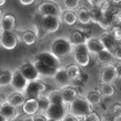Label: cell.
<instances>
[{"label":"cell","instance_id":"6da1fadb","mask_svg":"<svg viewBox=\"0 0 121 121\" xmlns=\"http://www.w3.org/2000/svg\"><path fill=\"white\" fill-rule=\"evenodd\" d=\"M74 46L69 38L66 37H57L55 38L50 45V52L58 60L66 57L73 52Z\"/></svg>","mask_w":121,"mask_h":121},{"label":"cell","instance_id":"7a4b0ae2","mask_svg":"<svg viewBox=\"0 0 121 121\" xmlns=\"http://www.w3.org/2000/svg\"><path fill=\"white\" fill-rule=\"evenodd\" d=\"M68 106V112L78 119H82L87 114L93 111L92 106L82 96H78Z\"/></svg>","mask_w":121,"mask_h":121},{"label":"cell","instance_id":"3957f363","mask_svg":"<svg viewBox=\"0 0 121 121\" xmlns=\"http://www.w3.org/2000/svg\"><path fill=\"white\" fill-rule=\"evenodd\" d=\"M67 106L65 104L55 105L50 104L49 107L43 114L46 120L54 121H62L65 116L68 113Z\"/></svg>","mask_w":121,"mask_h":121},{"label":"cell","instance_id":"277c9868","mask_svg":"<svg viewBox=\"0 0 121 121\" xmlns=\"http://www.w3.org/2000/svg\"><path fill=\"white\" fill-rule=\"evenodd\" d=\"M60 23L61 18L58 17L53 16H41L38 25L46 34H48L53 33L57 31L60 27Z\"/></svg>","mask_w":121,"mask_h":121},{"label":"cell","instance_id":"5b68a950","mask_svg":"<svg viewBox=\"0 0 121 121\" xmlns=\"http://www.w3.org/2000/svg\"><path fill=\"white\" fill-rule=\"evenodd\" d=\"M46 90V86L40 80L29 82L23 95L25 100L29 99H37Z\"/></svg>","mask_w":121,"mask_h":121},{"label":"cell","instance_id":"8992f818","mask_svg":"<svg viewBox=\"0 0 121 121\" xmlns=\"http://www.w3.org/2000/svg\"><path fill=\"white\" fill-rule=\"evenodd\" d=\"M74 60L79 67H86L90 62L89 51L84 44H81L74 47L73 49Z\"/></svg>","mask_w":121,"mask_h":121},{"label":"cell","instance_id":"52a82bcc","mask_svg":"<svg viewBox=\"0 0 121 121\" xmlns=\"http://www.w3.org/2000/svg\"><path fill=\"white\" fill-rule=\"evenodd\" d=\"M38 13L42 16H53L61 18L62 10L55 1H44L39 4L38 7Z\"/></svg>","mask_w":121,"mask_h":121},{"label":"cell","instance_id":"ba28073f","mask_svg":"<svg viewBox=\"0 0 121 121\" xmlns=\"http://www.w3.org/2000/svg\"><path fill=\"white\" fill-rule=\"evenodd\" d=\"M35 60H38L48 67L55 69H60L62 67L60 60L55 57L50 51H43L38 52L35 57Z\"/></svg>","mask_w":121,"mask_h":121},{"label":"cell","instance_id":"9c48e42d","mask_svg":"<svg viewBox=\"0 0 121 121\" xmlns=\"http://www.w3.org/2000/svg\"><path fill=\"white\" fill-rule=\"evenodd\" d=\"M18 69L23 77L28 82L40 80V76L38 73L32 62H25L22 63Z\"/></svg>","mask_w":121,"mask_h":121},{"label":"cell","instance_id":"30bf717a","mask_svg":"<svg viewBox=\"0 0 121 121\" xmlns=\"http://www.w3.org/2000/svg\"><path fill=\"white\" fill-rule=\"evenodd\" d=\"M28 82H29L26 80L20 73L18 68L12 72V79L10 86L14 90V92L23 94Z\"/></svg>","mask_w":121,"mask_h":121},{"label":"cell","instance_id":"8fae6325","mask_svg":"<svg viewBox=\"0 0 121 121\" xmlns=\"http://www.w3.org/2000/svg\"><path fill=\"white\" fill-rule=\"evenodd\" d=\"M18 44V38L11 31H0V45L6 50H13Z\"/></svg>","mask_w":121,"mask_h":121},{"label":"cell","instance_id":"7c38bea8","mask_svg":"<svg viewBox=\"0 0 121 121\" xmlns=\"http://www.w3.org/2000/svg\"><path fill=\"white\" fill-rule=\"evenodd\" d=\"M116 79H117L116 65L111 64L105 65L100 74V79L102 84H111L112 82H113Z\"/></svg>","mask_w":121,"mask_h":121},{"label":"cell","instance_id":"4fadbf2b","mask_svg":"<svg viewBox=\"0 0 121 121\" xmlns=\"http://www.w3.org/2000/svg\"><path fill=\"white\" fill-rule=\"evenodd\" d=\"M84 45H86L89 53L94 55L105 50L104 46L103 45L100 39L95 36L88 37L85 40Z\"/></svg>","mask_w":121,"mask_h":121},{"label":"cell","instance_id":"5bb4252c","mask_svg":"<svg viewBox=\"0 0 121 121\" xmlns=\"http://www.w3.org/2000/svg\"><path fill=\"white\" fill-rule=\"evenodd\" d=\"M99 38L104 46V48L108 52H110L112 55H113L118 48L120 47L117 44V42L113 39L111 33L108 31L102 33L99 37Z\"/></svg>","mask_w":121,"mask_h":121},{"label":"cell","instance_id":"9a60e30c","mask_svg":"<svg viewBox=\"0 0 121 121\" xmlns=\"http://www.w3.org/2000/svg\"><path fill=\"white\" fill-rule=\"evenodd\" d=\"M16 16L10 13H4L0 18V31H11L16 28Z\"/></svg>","mask_w":121,"mask_h":121},{"label":"cell","instance_id":"2e32d148","mask_svg":"<svg viewBox=\"0 0 121 121\" xmlns=\"http://www.w3.org/2000/svg\"><path fill=\"white\" fill-rule=\"evenodd\" d=\"M0 113L6 121H11L19 116L17 108L5 101L0 106Z\"/></svg>","mask_w":121,"mask_h":121},{"label":"cell","instance_id":"e0dca14e","mask_svg":"<svg viewBox=\"0 0 121 121\" xmlns=\"http://www.w3.org/2000/svg\"><path fill=\"white\" fill-rule=\"evenodd\" d=\"M32 63L34 65L35 68L36 69L38 73L40 76V77H44L52 78L54 77V75L55 74V73L57 72V71L59 69H55L53 67H48V66L43 64L42 62L38 61V60H35L32 62Z\"/></svg>","mask_w":121,"mask_h":121},{"label":"cell","instance_id":"ac0fdd59","mask_svg":"<svg viewBox=\"0 0 121 121\" xmlns=\"http://www.w3.org/2000/svg\"><path fill=\"white\" fill-rule=\"evenodd\" d=\"M52 79H54L55 82L59 86H60L61 89H63L65 87L71 86L72 81L69 78V77H68V75H67V74L66 72L65 68L60 67L57 71V72L55 73V74L54 75Z\"/></svg>","mask_w":121,"mask_h":121},{"label":"cell","instance_id":"d6986e66","mask_svg":"<svg viewBox=\"0 0 121 121\" xmlns=\"http://www.w3.org/2000/svg\"><path fill=\"white\" fill-rule=\"evenodd\" d=\"M62 97L64 101L65 105L69 106L75 99H77L79 96L78 94L74 88V86H69L67 87H65L63 89H61L60 90Z\"/></svg>","mask_w":121,"mask_h":121},{"label":"cell","instance_id":"ffe728a7","mask_svg":"<svg viewBox=\"0 0 121 121\" xmlns=\"http://www.w3.org/2000/svg\"><path fill=\"white\" fill-rule=\"evenodd\" d=\"M22 107L23 112L28 116H34L38 111V104L36 99H26Z\"/></svg>","mask_w":121,"mask_h":121},{"label":"cell","instance_id":"44dd1931","mask_svg":"<svg viewBox=\"0 0 121 121\" xmlns=\"http://www.w3.org/2000/svg\"><path fill=\"white\" fill-rule=\"evenodd\" d=\"M66 72L71 81L81 82L82 72L80 67L76 64H72L65 68Z\"/></svg>","mask_w":121,"mask_h":121},{"label":"cell","instance_id":"7402d4cb","mask_svg":"<svg viewBox=\"0 0 121 121\" xmlns=\"http://www.w3.org/2000/svg\"><path fill=\"white\" fill-rule=\"evenodd\" d=\"M88 37L86 36V35L80 30H74L71 34H70V37L69 38L70 43H72V45L74 47L81 44H84L86 39Z\"/></svg>","mask_w":121,"mask_h":121},{"label":"cell","instance_id":"603a6c76","mask_svg":"<svg viewBox=\"0 0 121 121\" xmlns=\"http://www.w3.org/2000/svg\"><path fill=\"white\" fill-rule=\"evenodd\" d=\"M77 19L82 25H87L91 23L89 9L86 7H81L77 9Z\"/></svg>","mask_w":121,"mask_h":121},{"label":"cell","instance_id":"cb8c5ba5","mask_svg":"<svg viewBox=\"0 0 121 121\" xmlns=\"http://www.w3.org/2000/svg\"><path fill=\"white\" fill-rule=\"evenodd\" d=\"M6 101H7L11 106L17 108L23 106L25 101V99L23 94L17 93V92H13L9 96L8 99Z\"/></svg>","mask_w":121,"mask_h":121},{"label":"cell","instance_id":"d4e9b609","mask_svg":"<svg viewBox=\"0 0 121 121\" xmlns=\"http://www.w3.org/2000/svg\"><path fill=\"white\" fill-rule=\"evenodd\" d=\"M85 99L91 106H93L99 105L101 103L102 96L99 92L95 91L94 90H91L86 94Z\"/></svg>","mask_w":121,"mask_h":121},{"label":"cell","instance_id":"484cf974","mask_svg":"<svg viewBox=\"0 0 121 121\" xmlns=\"http://www.w3.org/2000/svg\"><path fill=\"white\" fill-rule=\"evenodd\" d=\"M113 59V55L106 49L96 55V60L101 65H108Z\"/></svg>","mask_w":121,"mask_h":121},{"label":"cell","instance_id":"4316f807","mask_svg":"<svg viewBox=\"0 0 121 121\" xmlns=\"http://www.w3.org/2000/svg\"><path fill=\"white\" fill-rule=\"evenodd\" d=\"M46 98L48 99L50 104H55V105H60V104H65L61 91L60 90H54L50 91L46 96Z\"/></svg>","mask_w":121,"mask_h":121},{"label":"cell","instance_id":"83f0119b","mask_svg":"<svg viewBox=\"0 0 121 121\" xmlns=\"http://www.w3.org/2000/svg\"><path fill=\"white\" fill-rule=\"evenodd\" d=\"M89 11L91 22L96 24H99V23L103 18L104 13L106 12L97 7H91L89 9Z\"/></svg>","mask_w":121,"mask_h":121},{"label":"cell","instance_id":"f1b7e54d","mask_svg":"<svg viewBox=\"0 0 121 121\" xmlns=\"http://www.w3.org/2000/svg\"><path fill=\"white\" fill-rule=\"evenodd\" d=\"M62 15L61 16V18H62V21L68 26H73L77 21L76 12L74 11L65 10L64 11L63 13H62Z\"/></svg>","mask_w":121,"mask_h":121},{"label":"cell","instance_id":"f546056e","mask_svg":"<svg viewBox=\"0 0 121 121\" xmlns=\"http://www.w3.org/2000/svg\"><path fill=\"white\" fill-rule=\"evenodd\" d=\"M37 40L36 35L33 30H26L22 35V40L27 45H33Z\"/></svg>","mask_w":121,"mask_h":121},{"label":"cell","instance_id":"4dcf8cb0","mask_svg":"<svg viewBox=\"0 0 121 121\" xmlns=\"http://www.w3.org/2000/svg\"><path fill=\"white\" fill-rule=\"evenodd\" d=\"M38 101V113L39 114L43 115L45 113V112L46 111V110L48 109V108L50 106V103L48 99L46 98V96H44L43 95H41L40 97H38L37 99Z\"/></svg>","mask_w":121,"mask_h":121},{"label":"cell","instance_id":"1f68e13d","mask_svg":"<svg viewBox=\"0 0 121 121\" xmlns=\"http://www.w3.org/2000/svg\"><path fill=\"white\" fill-rule=\"evenodd\" d=\"M12 72L5 71L0 74V87H6L11 85Z\"/></svg>","mask_w":121,"mask_h":121},{"label":"cell","instance_id":"d6a6232c","mask_svg":"<svg viewBox=\"0 0 121 121\" xmlns=\"http://www.w3.org/2000/svg\"><path fill=\"white\" fill-rule=\"evenodd\" d=\"M100 93L101 96H104L106 97H111L114 95L115 89L111 84H102L100 88Z\"/></svg>","mask_w":121,"mask_h":121},{"label":"cell","instance_id":"836d02e7","mask_svg":"<svg viewBox=\"0 0 121 121\" xmlns=\"http://www.w3.org/2000/svg\"><path fill=\"white\" fill-rule=\"evenodd\" d=\"M111 21L113 26H120L121 22V9L111 11Z\"/></svg>","mask_w":121,"mask_h":121},{"label":"cell","instance_id":"e575fe53","mask_svg":"<svg viewBox=\"0 0 121 121\" xmlns=\"http://www.w3.org/2000/svg\"><path fill=\"white\" fill-rule=\"evenodd\" d=\"M81 1L79 0H65L63 1V4L66 8V10L74 11L77 9L79 6Z\"/></svg>","mask_w":121,"mask_h":121},{"label":"cell","instance_id":"d590c367","mask_svg":"<svg viewBox=\"0 0 121 121\" xmlns=\"http://www.w3.org/2000/svg\"><path fill=\"white\" fill-rule=\"evenodd\" d=\"M110 33L116 42H120L121 40V31L120 26H113L110 28Z\"/></svg>","mask_w":121,"mask_h":121},{"label":"cell","instance_id":"8d00e7d4","mask_svg":"<svg viewBox=\"0 0 121 121\" xmlns=\"http://www.w3.org/2000/svg\"><path fill=\"white\" fill-rule=\"evenodd\" d=\"M82 119L84 121H101V118L95 111H91Z\"/></svg>","mask_w":121,"mask_h":121},{"label":"cell","instance_id":"74e56055","mask_svg":"<svg viewBox=\"0 0 121 121\" xmlns=\"http://www.w3.org/2000/svg\"><path fill=\"white\" fill-rule=\"evenodd\" d=\"M112 116L118 117L121 116V106L120 104H116L111 110Z\"/></svg>","mask_w":121,"mask_h":121},{"label":"cell","instance_id":"f35d334b","mask_svg":"<svg viewBox=\"0 0 121 121\" xmlns=\"http://www.w3.org/2000/svg\"><path fill=\"white\" fill-rule=\"evenodd\" d=\"M62 121H79V119L74 117V116H72V114H70L69 113H68L65 116V117L64 118Z\"/></svg>","mask_w":121,"mask_h":121},{"label":"cell","instance_id":"ab89813d","mask_svg":"<svg viewBox=\"0 0 121 121\" xmlns=\"http://www.w3.org/2000/svg\"><path fill=\"white\" fill-rule=\"evenodd\" d=\"M121 47L118 48V49L115 51V52H114V53H113V57H115V58H116V60H117L119 62H120V61H121Z\"/></svg>","mask_w":121,"mask_h":121},{"label":"cell","instance_id":"60d3db41","mask_svg":"<svg viewBox=\"0 0 121 121\" xmlns=\"http://www.w3.org/2000/svg\"><path fill=\"white\" fill-rule=\"evenodd\" d=\"M33 121H46V118L43 115L41 114H38L37 116H33Z\"/></svg>","mask_w":121,"mask_h":121},{"label":"cell","instance_id":"b9f144b4","mask_svg":"<svg viewBox=\"0 0 121 121\" xmlns=\"http://www.w3.org/2000/svg\"><path fill=\"white\" fill-rule=\"evenodd\" d=\"M35 2L34 0H20L19 3L23 6H29Z\"/></svg>","mask_w":121,"mask_h":121},{"label":"cell","instance_id":"7bdbcfd3","mask_svg":"<svg viewBox=\"0 0 121 121\" xmlns=\"http://www.w3.org/2000/svg\"><path fill=\"white\" fill-rule=\"evenodd\" d=\"M74 88H75V89H76V91H77L79 96H80L81 95L83 94V93H84V89H83V87L82 86H75Z\"/></svg>","mask_w":121,"mask_h":121},{"label":"cell","instance_id":"ee69618b","mask_svg":"<svg viewBox=\"0 0 121 121\" xmlns=\"http://www.w3.org/2000/svg\"><path fill=\"white\" fill-rule=\"evenodd\" d=\"M116 74H117V79H120L121 78V64L118 63V65H116Z\"/></svg>","mask_w":121,"mask_h":121},{"label":"cell","instance_id":"f6af8a7d","mask_svg":"<svg viewBox=\"0 0 121 121\" xmlns=\"http://www.w3.org/2000/svg\"><path fill=\"white\" fill-rule=\"evenodd\" d=\"M22 121H33V116H23Z\"/></svg>","mask_w":121,"mask_h":121},{"label":"cell","instance_id":"bcb514c9","mask_svg":"<svg viewBox=\"0 0 121 121\" xmlns=\"http://www.w3.org/2000/svg\"><path fill=\"white\" fill-rule=\"evenodd\" d=\"M104 121H115V120H114V117H113V116H109V117L106 118Z\"/></svg>","mask_w":121,"mask_h":121},{"label":"cell","instance_id":"7dc6e473","mask_svg":"<svg viewBox=\"0 0 121 121\" xmlns=\"http://www.w3.org/2000/svg\"><path fill=\"white\" fill-rule=\"evenodd\" d=\"M6 3V1L5 0H0V7L4 6Z\"/></svg>","mask_w":121,"mask_h":121},{"label":"cell","instance_id":"c3c4849f","mask_svg":"<svg viewBox=\"0 0 121 121\" xmlns=\"http://www.w3.org/2000/svg\"><path fill=\"white\" fill-rule=\"evenodd\" d=\"M0 121H6L2 116H1V113H0Z\"/></svg>","mask_w":121,"mask_h":121},{"label":"cell","instance_id":"681fc988","mask_svg":"<svg viewBox=\"0 0 121 121\" xmlns=\"http://www.w3.org/2000/svg\"><path fill=\"white\" fill-rule=\"evenodd\" d=\"M2 16H3V11H2V10L0 9V18H1Z\"/></svg>","mask_w":121,"mask_h":121},{"label":"cell","instance_id":"f907efd6","mask_svg":"<svg viewBox=\"0 0 121 121\" xmlns=\"http://www.w3.org/2000/svg\"><path fill=\"white\" fill-rule=\"evenodd\" d=\"M46 121H52V120H46Z\"/></svg>","mask_w":121,"mask_h":121},{"label":"cell","instance_id":"816d5d0a","mask_svg":"<svg viewBox=\"0 0 121 121\" xmlns=\"http://www.w3.org/2000/svg\"><path fill=\"white\" fill-rule=\"evenodd\" d=\"M79 121H84L83 119H80V120H79Z\"/></svg>","mask_w":121,"mask_h":121}]
</instances>
